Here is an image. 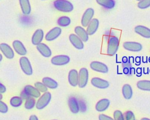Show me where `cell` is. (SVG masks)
I'll use <instances>...</instances> for the list:
<instances>
[{
  "instance_id": "24",
  "label": "cell",
  "mask_w": 150,
  "mask_h": 120,
  "mask_svg": "<svg viewBox=\"0 0 150 120\" xmlns=\"http://www.w3.org/2000/svg\"><path fill=\"white\" fill-rule=\"evenodd\" d=\"M21 11L23 15H29L31 12V6L29 0H19Z\"/></svg>"
},
{
  "instance_id": "39",
  "label": "cell",
  "mask_w": 150,
  "mask_h": 120,
  "mask_svg": "<svg viewBox=\"0 0 150 120\" xmlns=\"http://www.w3.org/2000/svg\"><path fill=\"white\" fill-rule=\"evenodd\" d=\"M29 120H39V118L36 115H32L30 116Z\"/></svg>"
},
{
  "instance_id": "10",
  "label": "cell",
  "mask_w": 150,
  "mask_h": 120,
  "mask_svg": "<svg viewBox=\"0 0 150 120\" xmlns=\"http://www.w3.org/2000/svg\"><path fill=\"white\" fill-rule=\"evenodd\" d=\"M0 50L3 55L8 59H12L15 56L14 50L7 43H2L0 44Z\"/></svg>"
},
{
  "instance_id": "13",
  "label": "cell",
  "mask_w": 150,
  "mask_h": 120,
  "mask_svg": "<svg viewBox=\"0 0 150 120\" xmlns=\"http://www.w3.org/2000/svg\"><path fill=\"white\" fill-rule=\"evenodd\" d=\"M69 39L73 46L76 49L81 50L84 48V42L75 33H71L69 36Z\"/></svg>"
},
{
  "instance_id": "32",
  "label": "cell",
  "mask_w": 150,
  "mask_h": 120,
  "mask_svg": "<svg viewBox=\"0 0 150 120\" xmlns=\"http://www.w3.org/2000/svg\"><path fill=\"white\" fill-rule=\"evenodd\" d=\"M34 86L40 92H45L47 91V87L42 83L40 81H37L35 83Z\"/></svg>"
},
{
  "instance_id": "20",
  "label": "cell",
  "mask_w": 150,
  "mask_h": 120,
  "mask_svg": "<svg viewBox=\"0 0 150 120\" xmlns=\"http://www.w3.org/2000/svg\"><path fill=\"white\" fill-rule=\"evenodd\" d=\"M75 34L83 42H87L88 40V34L87 30L83 27L80 26H77L74 28V29Z\"/></svg>"
},
{
  "instance_id": "38",
  "label": "cell",
  "mask_w": 150,
  "mask_h": 120,
  "mask_svg": "<svg viewBox=\"0 0 150 120\" xmlns=\"http://www.w3.org/2000/svg\"><path fill=\"white\" fill-rule=\"evenodd\" d=\"M6 87L3 84L0 83V93L1 94L5 93L6 92Z\"/></svg>"
},
{
  "instance_id": "3",
  "label": "cell",
  "mask_w": 150,
  "mask_h": 120,
  "mask_svg": "<svg viewBox=\"0 0 150 120\" xmlns=\"http://www.w3.org/2000/svg\"><path fill=\"white\" fill-rule=\"evenodd\" d=\"M19 65L22 71L26 76H32L33 68L30 61L26 56H22L19 59Z\"/></svg>"
},
{
  "instance_id": "11",
  "label": "cell",
  "mask_w": 150,
  "mask_h": 120,
  "mask_svg": "<svg viewBox=\"0 0 150 120\" xmlns=\"http://www.w3.org/2000/svg\"><path fill=\"white\" fill-rule=\"evenodd\" d=\"M23 91L27 95L28 97L39 98L41 96L40 92L35 86L31 85H26L25 86Z\"/></svg>"
},
{
  "instance_id": "17",
  "label": "cell",
  "mask_w": 150,
  "mask_h": 120,
  "mask_svg": "<svg viewBox=\"0 0 150 120\" xmlns=\"http://www.w3.org/2000/svg\"><path fill=\"white\" fill-rule=\"evenodd\" d=\"M36 49L44 57L48 58L52 56V52L50 48L44 43H40L38 44L36 46Z\"/></svg>"
},
{
  "instance_id": "23",
  "label": "cell",
  "mask_w": 150,
  "mask_h": 120,
  "mask_svg": "<svg viewBox=\"0 0 150 120\" xmlns=\"http://www.w3.org/2000/svg\"><path fill=\"white\" fill-rule=\"evenodd\" d=\"M110 101L107 98H103L99 100L96 104V109L98 112H103L105 111L110 105Z\"/></svg>"
},
{
  "instance_id": "29",
  "label": "cell",
  "mask_w": 150,
  "mask_h": 120,
  "mask_svg": "<svg viewBox=\"0 0 150 120\" xmlns=\"http://www.w3.org/2000/svg\"><path fill=\"white\" fill-rule=\"evenodd\" d=\"M23 103V100L21 97L14 96L10 99L9 104L10 105L14 108L19 107Z\"/></svg>"
},
{
  "instance_id": "21",
  "label": "cell",
  "mask_w": 150,
  "mask_h": 120,
  "mask_svg": "<svg viewBox=\"0 0 150 120\" xmlns=\"http://www.w3.org/2000/svg\"><path fill=\"white\" fill-rule=\"evenodd\" d=\"M99 26V20L96 18H93L87 26V32L88 35H94L97 30Z\"/></svg>"
},
{
  "instance_id": "12",
  "label": "cell",
  "mask_w": 150,
  "mask_h": 120,
  "mask_svg": "<svg viewBox=\"0 0 150 120\" xmlns=\"http://www.w3.org/2000/svg\"><path fill=\"white\" fill-rule=\"evenodd\" d=\"M12 47L14 51L20 56H24L27 53V49L23 43L19 40H15L12 42Z\"/></svg>"
},
{
  "instance_id": "4",
  "label": "cell",
  "mask_w": 150,
  "mask_h": 120,
  "mask_svg": "<svg viewBox=\"0 0 150 120\" xmlns=\"http://www.w3.org/2000/svg\"><path fill=\"white\" fill-rule=\"evenodd\" d=\"M52 99V94L50 92H44L38 100L36 103V108L38 109H43L50 103Z\"/></svg>"
},
{
  "instance_id": "7",
  "label": "cell",
  "mask_w": 150,
  "mask_h": 120,
  "mask_svg": "<svg viewBox=\"0 0 150 120\" xmlns=\"http://www.w3.org/2000/svg\"><path fill=\"white\" fill-rule=\"evenodd\" d=\"M94 14V11L91 8H89L87 9L84 11L81 19V24L83 27L87 26V25L93 19Z\"/></svg>"
},
{
  "instance_id": "36",
  "label": "cell",
  "mask_w": 150,
  "mask_h": 120,
  "mask_svg": "<svg viewBox=\"0 0 150 120\" xmlns=\"http://www.w3.org/2000/svg\"><path fill=\"white\" fill-rule=\"evenodd\" d=\"M8 111V106L4 101L0 100V113L6 114Z\"/></svg>"
},
{
  "instance_id": "9",
  "label": "cell",
  "mask_w": 150,
  "mask_h": 120,
  "mask_svg": "<svg viewBox=\"0 0 150 120\" xmlns=\"http://www.w3.org/2000/svg\"><path fill=\"white\" fill-rule=\"evenodd\" d=\"M90 67L91 68V70L97 72L107 73L108 71V68L107 66L100 61H93L90 63Z\"/></svg>"
},
{
  "instance_id": "26",
  "label": "cell",
  "mask_w": 150,
  "mask_h": 120,
  "mask_svg": "<svg viewBox=\"0 0 150 120\" xmlns=\"http://www.w3.org/2000/svg\"><path fill=\"white\" fill-rule=\"evenodd\" d=\"M122 92L124 97L127 100H129L132 96V90L131 86L128 84H125L122 88Z\"/></svg>"
},
{
  "instance_id": "14",
  "label": "cell",
  "mask_w": 150,
  "mask_h": 120,
  "mask_svg": "<svg viewBox=\"0 0 150 120\" xmlns=\"http://www.w3.org/2000/svg\"><path fill=\"white\" fill-rule=\"evenodd\" d=\"M68 105L71 113L76 114L80 111V104L78 100L74 96H70L68 99Z\"/></svg>"
},
{
  "instance_id": "43",
  "label": "cell",
  "mask_w": 150,
  "mask_h": 120,
  "mask_svg": "<svg viewBox=\"0 0 150 120\" xmlns=\"http://www.w3.org/2000/svg\"><path fill=\"white\" fill-rule=\"evenodd\" d=\"M149 62H150V57H149Z\"/></svg>"
},
{
  "instance_id": "31",
  "label": "cell",
  "mask_w": 150,
  "mask_h": 120,
  "mask_svg": "<svg viewBox=\"0 0 150 120\" xmlns=\"http://www.w3.org/2000/svg\"><path fill=\"white\" fill-rule=\"evenodd\" d=\"M36 102L35 98L29 97L25 101V108L26 109H32L35 107V106H36Z\"/></svg>"
},
{
  "instance_id": "1",
  "label": "cell",
  "mask_w": 150,
  "mask_h": 120,
  "mask_svg": "<svg viewBox=\"0 0 150 120\" xmlns=\"http://www.w3.org/2000/svg\"><path fill=\"white\" fill-rule=\"evenodd\" d=\"M53 6L57 11L63 12H70L74 9L73 4L67 0H55Z\"/></svg>"
},
{
  "instance_id": "27",
  "label": "cell",
  "mask_w": 150,
  "mask_h": 120,
  "mask_svg": "<svg viewBox=\"0 0 150 120\" xmlns=\"http://www.w3.org/2000/svg\"><path fill=\"white\" fill-rule=\"evenodd\" d=\"M96 2L98 4L107 9L113 8L115 4L114 0H96Z\"/></svg>"
},
{
  "instance_id": "8",
  "label": "cell",
  "mask_w": 150,
  "mask_h": 120,
  "mask_svg": "<svg viewBox=\"0 0 150 120\" xmlns=\"http://www.w3.org/2000/svg\"><path fill=\"white\" fill-rule=\"evenodd\" d=\"M62 32L61 28L56 26L52 29H50L47 33L46 34L45 38L46 41L52 42L56 39L57 37L60 36Z\"/></svg>"
},
{
  "instance_id": "35",
  "label": "cell",
  "mask_w": 150,
  "mask_h": 120,
  "mask_svg": "<svg viewBox=\"0 0 150 120\" xmlns=\"http://www.w3.org/2000/svg\"><path fill=\"white\" fill-rule=\"evenodd\" d=\"M125 120H136L134 114L131 111H127L124 113Z\"/></svg>"
},
{
  "instance_id": "18",
  "label": "cell",
  "mask_w": 150,
  "mask_h": 120,
  "mask_svg": "<svg viewBox=\"0 0 150 120\" xmlns=\"http://www.w3.org/2000/svg\"><path fill=\"white\" fill-rule=\"evenodd\" d=\"M123 47L125 50L130 52H139L142 48L141 43L135 42H125L123 44Z\"/></svg>"
},
{
  "instance_id": "22",
  "label": "cell",
  "mask_w": 150,
  "mask_h": 120,
  "mask_svg": "<svg viewBox=\"0 0 150 120\" xmlns=\"http://www.w3.org/2000/svg\"><path fill=\"white\" fill-rule=\"evenodd\" d=\"M135 32L145 38H150V29L142 26L138 25L134 28Z\"/></svg>"
},
{
  "instance_id": "44",
  "label": "cell",
  "mask_w": 150,
  "mask_h": 120,
  "mask_svg": "<svg viewBox=\"0 0 150 120\" xmlns=\"http://www.w3.org/2000/svg\"><path fill=\"white\" fill-rule=\"evenodd\" d=\"M137 1H141V0H137Z\"/></svg>"
},
{
  "instance_id": "33",
  "label": "cell",
  "mask_w": 150,
  "mask_h": 120,
  "mask_svg": "<svg viewBox=\"0 0 150 120\" xmlns=\"http://www.w3.org/2000/svg\"><path fill=\"white\" fill-rule=\"evenodd\" d=\"M138 6L140 9H146L150 6V0H141L138 4Z\"/></svg>"
},
{
  "instance_id": "2",
  "label": "cell",
  "mask_w": 150,
  "mask_h": 120,
  "mask_svg": "<svg viewBox=\"0 0 150 120\" xmlns=\"http://www.w3.org/2000/svg\"><path fill=\"white\" fill-rule=\"evenodd\" d=\"M119 39L115 36L110 37L107 45V54L109 56H114L117 52L119 47Z\"/></svg>"
},
{
  "instance_id": "45",
  "label": "cell",
  "mask_w": 150,
  "mask_h": 120,
  "mask_svg": "<svg viewBox=\"0 0 150 120\" xmlns=\"http://www.w3.org/2000/svg\"><path fill=\"white\" fill-rule=\"evenodd\" d=\"M52 120H57V119H52Z\"/></svg>"
},
{
  "instance_id": "30",
  "label": "cell",
  "mask_w": 150,
  "mask_h": 120,
  "mask_svg": "<svg viewBox=\"0 0 150 120\" xmlns=\"http://www.w3.org/2000/svg\"><path fill=\"white\" fill-rule=\"evenodd\" d=\"M137 87L144 91H150V81L149 80H140L137 82Z\"/></svg>"
},
{
  "instance_id": "46",
  "label": "cell",
  "mask_w": 150,
  "mask_h": 120,
  "mask_svg": "<svg viewBox=\"0 0 150 120\" xmlns=\"http://www.w3.org/2000/svg\"><path fill=\"white\" fill-rule=\"evenodd\" d=\"M42 1H46V0H42Z\"/></svg>"
},
{
  "instance_id": "42",
  "label": "cell",
  "mask_w": 150,
  "mask_h": 120,
  "mask_svg": "<svg viewBox=\"0 0 150 120\" xmlns=\"http://www.w3.org/2000/svg\"><path fill=\"white\" fill-rule=\"evenodd\" d=\"M2 98H3V96H2V94H1L0 93V100H1L2 99Z\"/></svg>"
},
{
  "instance_id": "28",
  "label": "cell",
  "mask_w": 150,
  "mask_h": 120,
  "mask_svg": "<svg viewBox=\"0 0 150 120\" xmlns=\"http://www.w3.org/2000/svg\"><path fill=\"white\" fill-rule=\"evenodd\" d=\"M57 23L59 26L61 27H67L71 23V19L69 16H62L57 20Z\"/></svg>"
},
{
  "instance_id": "5",
  "label": "cell",
  "mask_w": 150,
  "mask_h": 120,
  "mask_svg": "<svg viewBox=\"0 0 150 120\" xmlns=\"http://www.w3.org/2000/svg\"><path fill=\"white\" fill-rule=\"evenodd\" d=\"M70 61V58L67 55L60 54L56 55L52 57L50 61L51 63L54 66H62L67 64Z\"/></svg>"
},
{
  "instance_id": "19",
  "label": "cell",
  "mask_w": 150,
  "mask_h": 120,
  "mask_svg": "<svg viewBox=\"0 0 150 120\" xmlns=\"http://www.w3.org/2000/svg\"><path fill=\"white\" fill-rule=\"evenodd\" d=\"M44 37V32L42 29H36L32 36V43L33 45L37 46L42 43Z\"/></svg>"
},
{
  "instance_id": "40",
  "label": "cell",
  "mask_w": 150,
  "mask_h": 120,
  "mask_svg": "<svg viewBox=\"0 0 150 120\" xmlns=\"http://www.w3.org/2000/svg\"><path fill=\"white\" fill-rule=\"evenodd\" d=\"M3 59V56H2V54L1 53H0V62Z\"/></svg>"
},
{
  "instance_id": "16",
  "label": "cell",
  "mask_w": 150,
  "mask_h": 120,
  "mask_svg": "<svg viewBox=\"0 0 150 120\" xmlns=\"http://www.w3.org/2000/svg\"><path fill=\"white\" fill-rule=\"evenodd\" d=\"M91 84L95 87L100 89H105L109 87V83L103 78L98 77H93L91 80Z\"/></svg>"
},
{
  "instance_id": "41",
  "label": "cell",
  "mask_w": 150,
  "mask_h": 120,
  "mask_svg": "<svg viewBox=\"0 0 150 120\" xmlns=\"http://www.w3.org/2000/svg\"><path fill=\"white\" fill-rule=\"evenodd\" d=\"M141 120H150V119L147 118H142Z\"/></svg>"
},
{
  "instance_id": "15",
  "label": "cell",
  "mask_w": 150,
  "mask_h": 120,
  "mask_svg": "<svg viewBox=\"0 0 150 120\" xmlns=\"http://www.w3.org/2000/svg\"><path fill=\"white\" fill-rule=\"evenodd\" d=\"M68 81L72 87H76L79 83V72L76 69H71L68 74Z\"/></svg>"
},
{
  "instance_id": "6",
  "label": "cell",
  "mask_w": 150,
  "mask_h": 120,
  "mask_svg": "<svg viewBox=\"0 0 150 120\" xmlns=\"http://www.w3.org/2000/svg\"><path fill=\"white\" fill-rule=\"evenodd\" d=\"M88 81V71L86 68L83 67L79 71V83L78 86L81 88H84Z\"/></svg>"
},
{
  "instance_id": "37",
  "label": "cell",
  "mask_w": 150,
  "mask_h": 120,
  "mask_svg": "<svg viewBox=\"0 0 150 120\" xmlns=\"http://www.w3.org/2000/svg\"><path fill=\"white\" fill-rule=\"evenodd\" d=\"M98 119L99 120H114V118L106 115L105 114H101L98 115Z\"/></svg>"
},
{
  "instance_id": "34",
  "label": "cell",
  "mask_w": 150,
  "mask_h": 120,
  "mask_svg": "<svg viewBox=\"0 0 150 120\" xmlns=\"http://www.w3.org/2000/svg\"><path fill=\"white\" fill-rule=\"evenodd\" d=\"M113 116H114V120H125L123 114L120 110L115 111L113 114Z\"/></svg>"
},
{
  "instance_id": "25",
  "label": "cell",
  "mask_w": 150,
  "mask_h": 120,
  "mask_svg": "<svg viewBox=\"0 0 150 120\" xmlns=\"http://www.w3.org/2000/svg\"><path fill=\"white\" fill-rule=\"evenodd\" d=\"M42 82L49 89H56L59 86L57 82L49 77H43Z\"/></svg>"
}]
</instances>
